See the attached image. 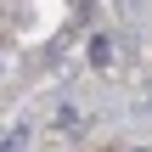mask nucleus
Masks as SVG:
<instances>
[{
  "label": "nucleus",
  "instance_id": "obj_1",
  "mask_svg": "<svg viewBox=\"0 0 152 152\" xmlns=\"http://www.w3.org/2000/svg\"><path fill=\"white\" fill-rule=\"evenodd\" d=\"M90 62H96V68H107V62H113V39H107V34H96V39H90Z\"/></svg>",
  "mask_w": 152,
  "mask_h": 152
},
{
  "label": "nucleus",
  "instance_id": "obj_2",
  "mask_svg": "<svg viewBox=\"0 0 152 152\" xmlns=\"http://www.w3.org/2000/svg\"><path fill=\"white\" fill-rule=\"evenodd\" d=\"M23 147H28V124H11L6 141H0V152H23Z\"/></svg>",
  "mask_w": 152,
  "mask_h": 152
},
{
  "label": "nucleus",
  "instance_id": "obj_3",
  "mask_svg": "<svg viewBox=\"0 0 152 152\" xmlns=\"http://www.w3.org/2000/svg\"><path fill=\"white\" fill-rule=\"evenodd\" d=\"M51 124H56V130H73V124H79V113H73V107H56V118H51Z\"/></svg>",
  "mask_w": 152,
  "mask_h": 152
},
{
  "label": "nucleus",
  "instance_id": "obj_4",
  "mask_svg": "<svg viewBox=\"0 0 152 152\" xmlns=\"http://www.w3.org/2000/svg\"><path fill=\"white\" fill-rule=\"evenodd\" d=\"M135 152H141V147H135Z\"/></svg>",
  "mask_w": 152,
  "mask_h": 152
}]
</instances>
